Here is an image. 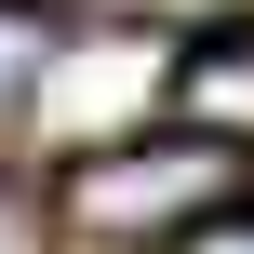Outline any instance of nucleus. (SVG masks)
Returning <instances> with one entry per match:
<instances>
[{
	"mask_svg": "<svg viewBox=\"0 0 254 254\" xmlns=\"http://www.w3.org/2000/svg\"><path fill=\"white\" fill-rule=\"evenodd\" d=\"M214 201H228V161L214 147H94L80 188H67L80 228H188Z\"/></svg>",
	"mask_w": 254,
	"mask_h": 254,
	"instance_id": "1",
	"label": "nucleus"
},
{
	"mask_svg": "<svg viewBox=\"0 0 254 254\" xmlns=\"http://www.w3.org/2000/svg\"><path fill=\"white\" fill-rule=\"evenodd\" d=\"M27 94H40V121H54V134H107L134 94H161V40H94L67 80H54V54H40V80H27Z\"/></svg>",
	"mask_w": 254,
	"mask_h": 254,
	"instance_id": "2",
	"label": "nucleus"
},
{
	"mask_svg": "<svg viewBox=\"0 0 254 254\" xmlns=\"http://www.w3.org/2000/svg\"><path fill=\"white\" fill-rule=\"evenodd\" d=\"M188 107H201V121H254V40L188 54Z\"/></svg>",
	"mask_w": 254,
	"mask_h": 254,
	"instance_id": "3",
	"label": "nucleus"
},
{
	"mask_svg": "<svg viewBox=\"0 0 254 254\" xmlns=\"http://www.w3.org/2000/svg\"><path fill=\"white\" fill-rule=\"evenodd\" d=\"M40 54H54V40H40V13H13V0H0V94H27V80H40Z\"/></svg>",
	"mask_w": 254,
	"mask_h": 254,
	"instance_id": "4",
	"label": "nucleus"
},
{
	"mask_svg": "<svg viewBox=\"0 0 254 254\" xmlns=\"http://www.w3.org/2000/svg\"><path fill=\"white\" fill-rule=\"evenodd\" d=\"M188 254H254V214H201V228H188Z\"/></svg>",
	"mask_w": 254,
	"mask_h": 254,
	"instance_id": "5",
	"label": "nucleus"
},
{
	"mask_svg": "<svg viewBox=\"0 0 254 254\" xmlns=\"http://www.w3.org/2000/svg\"><path fill=\"white\" fill-rule=\"evenodd\" d=\"M0 254H13V201H0Z\"/></svg>",
	"mask_w": 254,
	"mask_h": 254,
	"instance_id": "6",
	"label": "nucleus"
}]
</instances>
